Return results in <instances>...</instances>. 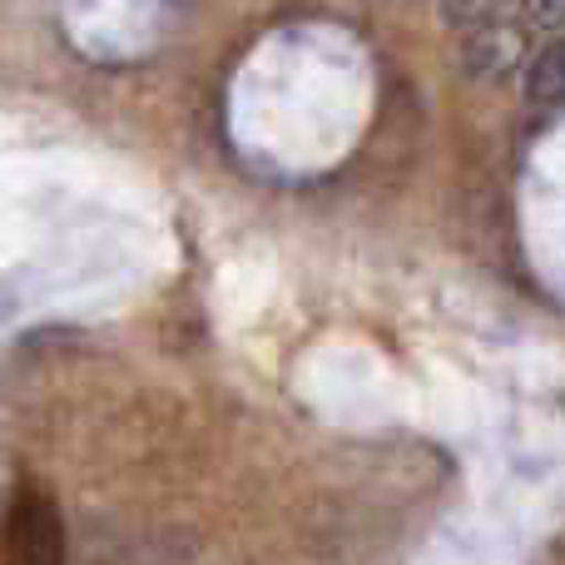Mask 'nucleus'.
Wrapping results in <instances>:
<instances>
[{"instance_id": "nucleus-1", "label": "nucleus", "mask_w": 565, "mask_h": 565, "mask_svg": "<svg viewBox=\"0 0 565 565\" xmlns=\"http://www.w3.org/2000/svg\"><path fill=\"white\" fill-rule=\"evenodd\" d=\"M526 25H511V20H487V25H471V35L461 40V75L471 79H507L511 70L526 60Z\"/></svg>"}, {"instance_id": "nucleus-5", "label": "nucleus", "mask_w": 565, "mask_h": 565, "mask_svg": "<svg viewBox=\"0 0 565 565\" xmlns=\"http://www.w3.org/2000/svg\"><path fill=\"white\" fill-rule=\"evenodd\" d=\"M521 15H526L531 25L556 30V25H565V0H521Z\"/></svg>"}, {"instance_id": "nucleus-2", "label": "nucleus", "mask_w": 565, "mask_h": 565, "mask_svg": "<svg viewBox=\"0 0 565 565\" xmlns=\"http://www.w3.org/2000/svg\"><path fill=\"white\" fill-rule=\"evenodd\" d=\"M15 551L25 556V565H60V526L55 511L45 501H20L15 511Z\"/></svg>"}, {"instance_id": "nucleus-4", "label": "nucleus", "mask_w": 565, "mask_h": 565, "mask_svg": "<svg viewBox=\"0 0 565 565\" xmlns=\"http://www.w3.org/2000/svg\"><path fill=\"white\" fill-rule=\"evenodd\" d=\"M501 6H507V0H441V20H447V25L471 30V25H487V20H497Z\"/></svg>"}, {"instance_id": "nucleus-3", "label": "nucleus", "mask_w": 565, "mask_h": 565, "mask_svg": "<svg viewBox=\"0 0 565 565\" xmlns=\"http://www.w3.org/2000/svg\"><path fill=\"white\" fill-rule=\"evenodd\" d=\"M526 99L536 105H565V35L526 55Z\"/></svg>"}]
</instances>
